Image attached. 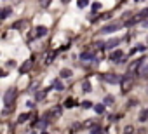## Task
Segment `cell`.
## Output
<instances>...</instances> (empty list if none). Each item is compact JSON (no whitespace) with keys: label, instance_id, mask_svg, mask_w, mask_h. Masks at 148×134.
<instances>
[{"label":"cell","instance_id":"6da1fadb","mask_svg":"<svg viewBox=\"0 0 148 134\" xmlns=\"http://www.w3.org/2000/svg\"><path fill=\"white\" fill-rule=\"evenodd\" d=\"M16 99V89H9V91L4 94V103H5V110H4V115H7L9 111L12 110V103Z\"/></svg>","mask_w":148,"mask_h":134},{"label":"cell","instance_id":"7a4b0ae2","mask_svg":"<svg viewBox=\"0 0 148 134\" xmlns=\"http://www.w3.org/2000/svg\"><path fill=\"white\" fill-rule=\"evenodd\" d=\"M133 84H134V82H133V78H131L129 75L124 77V78H122V92H124V94L129 92L131 89H133Z\"/></svg>","mask_w":148,"mask_h":134},{"label":"cell","instance_id":"3957f363","mask_svg":"<svg viewBox=\"0 0 148 134\" xmlns=\"http://www.w3.org/2000/svg\"><path fill=\"white\" fill-rule=\"evenodd\" d=\"M122 28V23H112V25H106V26H103L101 28V33H113L117 30Z\"/></svg>","mask_w":148,"mask_h":134},{"label":"cell","instance_id":"277c9868","mask_svg":"<svg viewBox=\"0 0 148 134\" xmlns=\"http://www.w3.org/2000/svg\"><path fill=\"white\" fill-rule=\"evenodd\" d=\"M103 78H104V82H108V84H119V82H122L124 77H119L117 73H106V75H103Z\"/></svg>","mask_w":148,"mask_h":134},{"label":"cell","instance_id":"5b68a950","mask_svg":"<svg viewBox=\"0 0 148 134\" xmlns=\"http://www.w3.org/2000/svg\"><path fill=\"white\" fill-rule=\"evenodd\" d=\"M47 35V28L46 26H37L35 31H33V38H42Z\"/></svg>","mask_w":148,"mask_h":134},{"label":"cell","instance_id":"8992f818","mask_svg":"<svg viewBox=\"0 0 148 134\" xmlns=\"http://www.w3.org/2000/svg\"><path fill=\"white\" fill-rule=\"evenodd\" d=\"M136 73H138L139 77H143V78H145V77H148V63H143L139 68H138V72H136Z\"/></svg>","mask_w":148,"mask_h":134},{"label":"cell","instance_id":"52a82bcc","mask_svg":"<svg viewBox=\"0 0 148 134\" xmlns=\"http://www.w3.org/2000/svg\"><path fill=\"white\" fill-rule=\"evenodd\" d=\"M30 68H31V59H30V61H25L23 64H21V66H19V72H21V73H26Z\"/></svg>","mask_w":148,"mask_h":134},{"label":"cell","instance_id":"ba28073f","mask_svg":"<svg viewBox=\"0 0 148 134\" xmlns=\"http://www.w3.org/2000/svg\"><path fill=\"white\" fill-rule=\"evenodd\" d=\"M80 59H82V61L94 59V52H91V51H87V52H82V54H80Z\"/></svg>","mask_w":148,"mask_h":134},{"label":"cell","instance_id":"9c48e42d","mask_svg":"<svg viewBox=\"0 0 148 134\" xmlns=\"http://www.w3.org/2000/svg\"><path fill=\"white\" fill-rule=\"evenodd\" d=\"M119 44H120V40H119V38H112V40H108L106 44H104V47H106V49H112V47L119 46Z\"/></svg>","mask_w":148,"mask_h":134},{"label":"cell","instance_id":"30bf717a","mask_svg":"<svg viewBox=\"0 0 148 134\" xmlns=\"http://www.w3.org/2000/svg\"><path fill=\"white\" fill-rule=\"evenodd\" d=\"M110 59H112V61H120V59H122V51H113V52L110 54Z\"/></svg>","mask_w":148,"mask_h":134},{"label":"cell","instance_id":"8fae6325","mask_svg":"<svg viewBox=\"0 0 148 134\" xmlns=\"http://www.w3.org/2000/svg\"><path fill=\"white\" fill-rule=\"evenodd\" d=\"M33 125H35V127H38V129H42V131H44V129L47 127V119H42L40 122H35Z\"/></svg>","mask_w":148,"mask_h":134},{"label":"cell","instance_id":"7c38bea8","mask_svg":"<svg viewBox=\"0 0 148 134\" xmlns=\"http://www.w3.org/2000/svg\"><path fill=\"white\" fill-rule=\"evenodd\" d=\"M82 91L84 92H91V82L89 80H84L82 82Z\"/></svg>","mask_w":148,"mask_h":134},{"label":"cell","instance_id":"4fadbf2b","mask_svg":"<svg viewBox=\"0 0 148 134\" xmlns=\"http://www.w3.org/2000/svg\"><path fill=\"white\" fill-rule=\"evenodd\" d=\"M148 120V110H141L139 111V122H146Z\"/></svg>","mask_w":148,"mask_h":134},{"label":"cell","instance_id":"5bb4252c","mask_svg":"<svg viewBox=\"0 0 148 134\" xmlns=\"http://www.w3.org/2000/svg\"><path fill=\"white\" fill-rule=\"evenodd\" d=\"M54 58H56V51H51V52L47 54V58H46V64H51Z\"/></svg>","mask_w":148,"mask_h":134},{"label":"cell","instance_id":"9a60e30c","mask_svg":"<svg viewBox=\"0 0 148 134\" xmlns=\"http://www.w3.org/2000/svg\"><path fill=\"white\" fill-rule=\"evenodd\" d=\"M28 119H30V113H21L19 119H17V122H19V124H23V122H26Z\"/></svg>","mask_w":148,"mask_h":134},{"label":"cell","instance_id":"2e32d148","mask_svg":"<svg viewBox=\"0 0 148 134\" xmlns=\"http://www.w3.org/2000/svg\"><path fill=\"white\" fill-rule=\"evenodd\" d=\"M94 111L98 115H101L103 111H104V105H94Z\"/></svg>","mask_w":148,"mask_h":134},{"label":"cell","instance_id":"e0dca14e","mask_svg":"<svg viewBox=\"0 0 148 134\" xmlns=\"http://www.w3.org/2000/svg\"><path fill=\"white\" fill-rule=\"evenodd\" d=\"M145 47H146V46H145V44H139V46H136V47H134V49L131 51V54H134V52H138V51L141 52V51H145Z\"/></svg>","mask_w":148,"mask_h":134},{"label":"cell","instance_id":"ac0fdd59","mask_svg":"<svg viewBox=\"0 0 148 134\" xmlns=\"http://www.w3.org/2000/svg\"><path fill=\"white\" fill-rule=\"evenodd\" d=\"M91 134H106V132H104V131H103V129H101V127L98 125V127H92V131H91Z\"/></svg>","mask_w":148,"mask_h":134},{"label":"cell","instance_id":"d6986e66","mask_svg":"<svg viewBox=\"0 0 148 134\" xmlns=\"http://www.w3.org/2000/svg\"><path fill=\"white\" fill-rule=\"evenodd\" d=\"M46 92H47V91H40V92H37V96H35V99H37V101H42V99H44V98H46Z\"/></svg>","mask_w":148,"mask_h":134},{"label":"cell","instance_id":"ffe728a7","mask_svg":"<svg viewBox=\"0 0 148 134\" xmlns=\"http://www.w3.org/2000/svg\"><path fill=\"white\" fill-rule=\"evenodd\" d=\"M9 14H11V9H9V7H5V9L2 11V14H0V17H2V19H5Z\"/></svg>","mask_w":148,"mask_h":134},{"label":"cell","instance_id":"44dd1931","mask_svg":"<svg viewBox=\"0 0 148 134\" xmlns=\"http://www.w3.org/2000/svg\"><path fill=\"white\" fill-rule=\"evenodd\" d=\"M61 77L63 78H68V77H72V72L70 70H61Z\"/></svg>","mask_w":148,"mask_h":134},{"label":"cell","instance_id":"7402d4cb","mask_svg":"<svg viewBox=\"0 0 148 134\" xmlns=\"http://www.w3.org/2000/svg\"><path fill=\"white\" fill-rule=\"evenodd\" d=\"M52 85H54V89H58V91H63V84H61L59 80H54Z\"/></svg>","mask_w":148,"mask_h":134},{"label":"cell","instance_id":"603a6c76","mask_svg":"<svg viewBox=\"0 0 148 134\" xmlns=\"http://www.w3.org/2000/svg\"><path fill=\"white\" fill-rule=\"evenodd\" d=\"M73 105H75V101H73V99H72V98H68V99H66V101H65V106H66V108H72V106H73Z\"/></svg>","mask_w":148,"mask_h":134},{"label":"cell","instance_id":"cb8c5ba5","mask_svg":"<svg viewBox=\"0 0 148 134\" xmlns=\"http://www.w3.org/2000/svg\"><path fill=\"white\" fill-rule=\"evenodd\" d=\"M133 132H134V127L133 125H127V127L124 129V134H133Z\"/></svg>","mask_w":148,"mask_h":134},{"label":"cell","instance_id":"d4e9b609","mask_svg":"<svg viewBox=\"0 0 148 134\" xmlns=\"http://www.w3.org/2000/svg\"><path fill=\"white\" fill-rule=\"evenodd\" d=\"M101 9V4L99 2H96V4H92V12H98Z\"/></svg>","mask_w":148,"mask_h":134},{"label":"cell","instance_id":"484cf974","mask_svg":"<svg viewBox=\"0 0 148 134\" xmlns=\"http://www.w3.org/2000/svg\"><path fill=\"white\" fill-rule=\"evenodd\" d=\"M82 106H84V108H94V105H92L91 101H84V103H82Z\"/></svg>","mask_w":148,"mask_h":134},{"label":"cell","instance_id":"4316f807","mask_svg":"<svg viewBox=\"0 0 148 134\" xmlns=\"http://www.w3.org/2000/svg\"><path fill=\"white\" fill-rule=\"evenodd\" d=\"M113 103V98L112 96H106V98H104V105H112Z\"/></svg>","mask_w":148,"mask_h":134},{"label":"cell","instance_id":"83f0119b","mask_svg":"<svg viewBox=\"0 0 148 134\" xmlns=\"http://www.w3.org/2000/svg\"><path fill=\"white\" fill-rule=\"evenodd\" d=\"M77 4H78V7H86L87 5V0H78Z\"/></svg>","mask_w":148,"mask_h":134},{"label":"cell","instance_id":"f1b7e54d","mask_svg":"<svg viewBox=\"0 0 148 134\" xmlns=\"http://www.w3.org/2000/svg\"><path fill=\"white\" fill-rule=\"evenodd\" d=\"M12 26H14V28H21V26H23V21H17V23L12 25Z\"/></svg>","mask_w":148,"mask_h":134},{"label":"cell","instance_id":"f546056e","mask_svg":"<svg viewBox=\"0 0 148 134\" xmlns=\"http://www.w3.org/2000/svg\"><path fill=\"white\" fill-rule=\"evenodd\" d=\"M143 26H145V28H148V19H146V21H143Z\"/></svg>","mask_w":148,"mask_h":134},{"label":"cell","instance_id":"4dcf8cb0","mask_svg":"<svg viewBox=\"0 0 148 134\" xmlns=\"http://www.w3.org/2000/svg\"><path fill=\"white\" fill-rule=\"evenodd\" d=\"M42 134H49V132H46V131H42Z\"/></svg>","mask_w":148,"mask_h":134},{"label":"cell","instance_id":"1f68e13d","mask_svg":"<svg viewBox=\"0 0 148 134\" xmlns=\"http://www.w3.org/2000/svg\"><path fill=\"white\" fill-rule=\"evenodd\" d=\"M30 134H33V132H30Z\"/></svg>","mask_w":148,"mask_h":134},{"label":"cell","instance_id":"d6a6232c","mask_svg":"<svg viewBox=\"0 0 148 134\" xmlns=\"http://www.w3.org/2000/svg\"><path fill=\"white\" fill-rule=\"evenodd\" d=\"M138 134H141V132H138Z\"/></svg>","mask_w":148,"mask_h":134}]
</instances>
